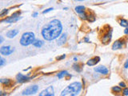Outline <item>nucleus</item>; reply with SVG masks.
I'll use <instances>...</instances> for the list:
<instances>
[{"label":"nucleus","instance_id":"nucleus-25","mask_svg":"<svg viewBox=\"0 0 128 96\" xmlns=\"http://www.w3.org/2000/svg\"><path fill=\"white\" fill-rule=\"evenodd\" d=\"M52 10H53V8H48V9H46L45 11H43V14H46V13H48V12H50V11H51Z\"/></svg>","mask_w":128,"mask_h":96},{"label":"nucleus","instance_id":"nucleus-31","mask_svg":"<svg viewBox=\"0 0 128 96\" xmlns=\"http://www.w3.org/2000/svg\"><path fill=\"white\" fill-rule=\"evenodd\" d=\"M37 15H38V13L37 12H34L33 14H32V16L34 17V18H35V17H37Z\"/></svg>","mask_w":128,"mask_h":96},{"label":"nucleus","instance_id":"nucleus-9","mask_svg":"<svg viewBox=\"0 0 128 96\" xmlns=\"http://www.w3.org/2000/svg\"><path fill=\"white\" fill-rule=\"evenodd\" d=\"M16 79L18 80V82L22 83H25L30 79V78L28 76H26V75H23L22 74H19L16 76Z\"/></svg>","mask_w":128,"mask_h":96},{"label":"nucleus","instance_id":"nucleus-32","mask_svg":"<svg viewBox=\"0 0 128 96\" xmlns=\"http://www.w3.org/2000/svg\"><path fill=\"white\" fill-rule=\"evenodd\" d=\"M2 41H3V38L1 36L0 37V43H2Z\"/></svg>","mask_w":128,"mask_h":96},{"label":"nucleus","instance_id":"nucleus-18","mask_svg":"<svg viewBox=\"0 0 128 96\" xmlns=\"http://www.w3.org/2000/svg\"><path fill=\"white\" fill-rule=\"evenodd\" d=\"M120 25L123 27H128V21L126 19H121L120 20Z\"/></svg>","mask_w":128,"mask_h":96},{"label":"nucleus","instance_id":"nucleus-10","mask_svg":"<svg viewBox=\"0 0 128 96\" xmlns=\"http://www.w3.org/2000/svg\"><path fill=\"white\" fill-rule=\"evenodd\" d=\"M99 61H100V58L97 56V57H95V58H92V59H91L90 60L87 61V63L86 64L88 66H95L96 65L97 63H99Z\"/></svg>","mask_w":128,"mask_h":96},{"label":"nucleus","instance_id":"nucleus-22","mask_svg":"<svg viewBox=\"0 0 128 96\" xmlns=\"http://www.w3.org/2000/svg\"><path fill=\"white\" fill-rule=\"evenodd\" d=\"M87 19H88L90 22H94L95 20V17L94 15H87Z\"/></svg>","mask_w":128,"mask_h":96},{"label":"nucleus","instance_id":"nucleus-6","mask_svg":"<svg viewBox=\"0 0 128 96\" xmlns=\"http://www.w3.org/2000/svg\"><path fill=\"white\" fill-rule=\"evenodd\" d=\"M14 51V48L11 46H3L0 49V53L2 55H10Z\"/></svg>","mask_w":128,"mask_h":96},{"label":"nucleus","instance_id":"nucleus-4","mask_svg":"<svg viewBox=\"0 0 128 96\" xmlns=\"http://www.w3.org/2000/svg\"><path fill=\"white\" fill-rule=\"evenodd\" d=\"M39 91V86L37 85H33V86H28L27 88H26L24 91H22V95H34L36 94Z\"/></svg>","mask_w":128,"mask_h":96},{"label":"nucleus","instance_id":"nucleus-34","mask_svg":"<svg viewBox=\"0 0 128 96\" xmlns=\"http://www.w3.org/2000/svg\"><path fill=\"white\" fill-rule=\"evenodd\" d=\"M76 1H84V0H76Z\"/></svg>","mask_w":128,"mask_h":96},{"label":"nucleus","instance_id":"nucleus-8","mask_svg":"<svg viewBox=\"0 0 128 96\" xmlns=\"http://www.w3.org/2000/svg\"><path fill=\"white\" fill-rule=\"evenodd\" d=\"M95 71L96 72H98L100 74H103V75H107L108 74V69H107L106 66H97V67L95 68Z\"/></svg>","mask_w":128,"mask_h":96},{"label":"nucleus","instance_id":"nucleus-14","mask_svg":"<svg viewBox=\"0 0 128 96\" xmlns=\"http://www.w3.org/2000/svg\"><path fill=\"white\" fill-rule=\"evenodd\" d=\"M66 39H67V35H66V34H62L61 37L59 39V40H58V45L61 46V45L64 44V43H65L66 41Z\"/></svg>","mask_w":128,"mask_h":96},{"label":"nucleus","instance_id":"nucleus-23","mask_svg":"<svg viewBox=\"0 0 128 96\" xmlns=\"http://www.w3.org/2000/svg\"><path fill=\"white\" fill-rule=\"evenodd\" d=\"M8 12V10L7 9H4V10H2L1 12H0V16H3L5 15V14H7Z\"/></svg>","mask_w":128,"mask_h":96},{"label":"nucleus","instance_id":"nucleus-19","mask_svg":"<svg viewBox=\"0 0 128 96\" xmlns=\"http://www.w3.org/2000/svg\"><path fill=\"white\" fill-rule=\"evenodd\" d=\"M112 91H115V93H119L122 91L121 86H113L112 87Z\"/></svg>","mask_w":128,"mask_h":96},{"label":"nucleus","instance_id":"nucleus-24","mask_svg":"<svg viewBox=\"0 0 128 96\" xmlns=\"http://www.w3.org/2000/svg\"><path fill=\"white\" fill-rule=\"evenodd\" d=\"M4 63H5V59L2 57H1L0 58V66H2L4 65Z\"/></svg>","mask_w":128,"mask_h":96},{"label":"nucleus","instance_id":"nucleus-2","mask_svg":"<svg viewBox=\"0 0 128 96\" xmlns=\"http://www.w3.org/2000/svg\"><path fill=\"white\" fill-rule=\"evenodd\" d=\"M82 87V83L79 82L72 83L63 90L59 96H76L81 91Z\"/></svg>","mask_w":128,"mask_h":96},{"label":"nucleus","instance_id":"nucleus-17","mask_svg":"<svg viewBox=\"0 0 128 96\" xmlns=\"http://www.w3.org/2000/svg\"><path fill=\"white\" fill-rule=\"evenodd\" d=\"M66 75H68V72L66 71H61L60 73L58 74V78H62L64 76H66Z\"/></svg>","mask_w":128,"mask_h":96},{"label":"nucleus","instance_id":"nucleus-27","mask_svg":"<svg viewBox=\"0 0 128 96\" xmlns=\"http://www.w3.org/2000/svg\"><path fill=\"white\" fill-rule=\"evenodd\" d=\"M65 57H66V55H65V54H63L62 56H60V57H57V60H61V59H63Z\"/></svg>","mask_w":128,"mask_h":96},{"label":"nucleus","instance_id":"nucleus-28","mask_svg":"<svg viewBox=\"0 0 128 96\" xmlns=\"http://www.w3.org/2000/svg\"><path fill=\"white\" fill-rule=\"evenodd\" d=\"M119 86H122V87H126V84H125L123 82H121L120 83H119Z\"/></svg>","mask_w":128,"mask_h":96},{"label":"nucleus","instance_id":"nucleus-30","mask_svg":"<svg viewBox=\"0 0 128 96\" xmlns=\"http://www.w3.org/2000/svg\"><path fill=\"white\" fill-rule=\"evenodd\" d=\"M124 33L126 34H128V27H127V29H125Z\"/></svg>","mask_w":128,"mask_h":96},{"label":"nucleus","instance_id":"nucleus-7","mask_svg":"<svg viewBox=\"0 0 128 96\" xmlns=\"http://www.w3.org/2000/svg\"><path fill=\"white\" fill-rule=\"evenodd\" d=\"M39 96H54V91L53 86H48L47 88L43 90L39 95Z\"/></svg>","mask_w":128,"mask_h":96},{"label":"nucleus","instance_id":"nucleus-3","mask_svg":"<svg viewBox=\"0 0 128 96\" xmlns=\"http://www.w3.org/2000/svg\"><path fill=\"white\" fill-rule=\"evenodd\" d=\"M35 40L34 38V34L32 32H26L22 35L20 39V44L22 46H29L31 44H33V43Z\"/></svg>","mask_w":128,"mask_h":96},{"label":"nucleus","instance_id":"nucleus-12","mask_svg":"<svg viewBox=\"0 0 128 96\" xmlns=\"http://www.w3.org/2000/svg\"><path fill=\"white\" fill-rule=\"evenodd\" d=\"M122 47H123V41L122 40H117L113 43V50H118V49H120Z\"/></svg>","mask_w":128,"mask_h":96},{"label":"nucleus","instance_id":"nucleus-16","mask_svg":"<svg viewBox=\"0 0 128 96\" xmlns=\"http://www.w3.org/2000/svg\"><path fill=\"white\" fill-rule=\"evenodd\" d=\"M43 41H41V40H34V42L33 43V45L34 46H36V47H41V46L43 45Z\"/></svg>","mask_w":128,"mask_h":96},{"label":"nucleus","instance_id":"nucleus-26","mask_svg":"<svg viewBox=\"0 0 128 96\" xmlns=\"http://www.w3.org/2000/svg\"><path fill=\"white\" fill-rule=\"evenodd\" d=\"M123 93L124 95H128V88L125 87V89L123 91Z\"/></svg>","mask_w":128,"mask_h":96},{"label":"nucleus","instance_id":"nucleus-5","mask_svg":"<svg viewBox=\"0 0 128 96\" xmlns=\"http://www.w3.org/2000/svg\"><path fill=\"white\" fill-rule=\"evenodd\" d=\"M19 14H20V12H19V11L18 12L14 13L11 17H9V18H7V19H5L3 20H2V22H6L11 23V22H14L16 21H18V20H19V19H20Z\"/></svg>","mask_w":128,"mask_h":96},{"label":"nucleus","instance_id":"nucleus-15","mask_svg":"<svg viewBox=\"0 0 128 96\" xmlns=\"http://www.w3.org/2000/svg\"><path fill=\"white\" fill-rule=\"evenodd\" d=\"M75 11L78 14H82L85 12V7H83V6H77L75 7Z\"/></svg>","mask_w":128,"mask_h":96},{"label":"nucleus","instance_id":"nucleus-13","mask_svg":"<svg viewBox=\"0 0 128 96\" xmlns=\"http://www.w3.org/2000/svg\"><path fill=\"white\" fill-rule=\"evenodd\" d=\"M19 31L18 30H11L7 33V37L10 38V39H12V38L15 37L17 34H19Z\"/></svg>","mask_w":128,"mask_h":96},{"label":"nucleus","instance_id":"nucleus-1","mask_svg":"<svg viewBox=\"0 0 128 96\" xmlns=\"http://www.w3.org/2000/svg\"><path fill=\"white\" fill-rule=\"evenodd\" d=\"M63 31V26L59 20L54 19L43 27L42 35L43 39L51 41L59 37Z\"/></svg>","mask_w":128,"mask_h":96},{"label":"nucleus","instance_id":"nucleus-33","mask_svg":"<svg viewBox=\"0 0 128 96\" xmlns=\"http://www.w3.org/2000/svg\"><path fill=\"white\" fill-rule=\"evenodd\" d=\"M85 41H86V43H89V39H88V38H86V39H85Z\"/></svg>","mask_w":128,"mask_h":96},{"label":"nucleus","instance_id":"nucleus-11","mask_svg":"<svg viewBox=\"0 0 128 96\" xmlns=\"http://www.w3.org/2000/svg\"><path fill=\"white\" fill-rule=\"evenodd\" d=\"M111 34H112V31L111 30H110V31H107L103 37V39H102L103 40V43L109 42L110 40V39H111Z\"/></svg>","mask_w":128,"mask_h":96},{"label":"nucleus","instance_id":"nucleus-29","mask_svg":"<svg viewBox=\"0 0 128 96\" xmlns=\"http://www.w3.org/2000/svg\"><path fill=\"white\" fill-rule=\"evenodd\" d=\"M124 67L126 68V69L128 68V60H127V62L125 63V64H124Z\"/></svg>","mask_w":128,"mask_h":96},{"label":"nucleus","instance_id":"nucleus-20","mask_svg":"<svg viewBox=\"0 0 128 96\" xmlns=\"http://www.w3.org/2000/svg\"><path fill=\"white\" fill-rule=\"evenodd\" d=\"M0 82H1V83L2 84H5V85H8L10 83H11V80L10 79H1L0 80Z\"/></svg>","mask_w":128,"mask_h":96},{"label":"nucleus","instance_id":"nucleus-21","mask_svg":"<svg viewBox=\"0 0 128 96\" xmlns=\"http://www.w3.org/2000/svg\"><path fill=\"white\" fill-rule=\"evenodd\" d=\"M73 66H74V69L78 72H80L81 71H82V68L81 67L79 68V65H78V64H75Z\"/></svg>","mask_w":128,"mask_h":96}]
</instances>
